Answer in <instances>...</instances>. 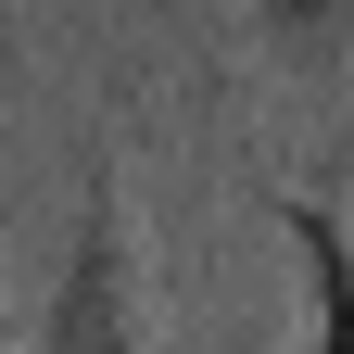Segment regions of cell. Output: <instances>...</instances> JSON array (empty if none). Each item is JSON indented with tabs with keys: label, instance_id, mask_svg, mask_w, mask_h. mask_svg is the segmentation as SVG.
<instances>
[{
	"label": "cell",
	"instance_id": "cell-1",
	"mask_svg": "<svg viewBox=\"0 0 354 354\" xmlns=\"http://www.w3.org/2000/svg\"><path fill=\"white\" fill-rule=\"evenodd\" d=\"M291 241H304V266H317V304H329V342L317 354H354V228H342V203H304Z\"/></svg>",
	"mask_w": 354,
	"mask_h": 354
},
{
	"label": "cell",
	"instance_id": "cell-2",
	"mask_svg": "<svg viewBox=\"0 0 354 354\" xmlns=\"http://www.w3.org/2000/svg\"><path fill=\"white\" fill-rule=\"evenodd\" d=\"M266 38L304 51V64H342L354 51V0H266Z\"/></svg>",
	"mask_w": 354,
	"mask_h": 354
}]
</instances>
